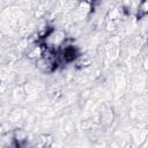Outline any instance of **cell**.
I'll return each mask as SVG.
<instances>
[{"instance_id": "1", "label": "cell", "mask_w": 148, "mask_h": 148, "mask_svg": "<svg viewBox=\"0 0 148 148\" xmlns=\"http://www.w3.org/2000/svg\"><path fill=\"white\" fill-rule=\"evenodd\" d=\"M39 56H42V53H41V49H37V48H35L34 49V52H31L30 55H29V57L30 58H35V57H39Z\"/></svg>"}]
</instances>
